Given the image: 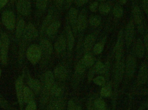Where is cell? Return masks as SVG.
<instances>
[{"label":"cell","mask_w":148,"mask_h":110,"mask_svg":"<svg viewBox=\"0 0 148 110\" xmlns=\"http://www.w3.org/2000/svg\"><path fill=\"white\" fill-rule=\"evenodd\" d=\"M41 49L39 46L32 45L28 48L27 55L28 60L33 65L37 64L42 56Z\"/></svg>","instance_id":"obj_1"},{"label":"cell","mask_w":148,"mask_h":110,"mask_svg":"<svg viewBox=\"0 0 148 110\" xmlns=\"http://www.w3.org/2000/svg\"><path fill=\"white\" fill-rule=\"evenodd\" d=\"M134 21L137 26L139 32L141 33L144 32V24L143 13L139 6L136 4H134L132 9Z\"/></svg>","instance_id":"obj_2"},{"label":"cell","mask_w":148,"mask_h":110,"mask_svg":"<svg viewBox=\"0 0 148 110\" xmlns=\"http://www.w3.org/2000/svg\"><path fill=\"white\" fill-rule=\"evenodd\" d=\"M3 24L9 30L14 29L15 25V16L12 11L6 10L3 13L2 15Z\"/></svg>","instance_id":"obj_3"},{"label":"cell","mask_w":148,"mask_h":110,"mask_svg":"<svg viewBox=\"0 0 148 110\" xmlns=\"http://www.w3.org/2000/svg\"><path fill=\"white\" fill-rule=\"evenodd\" d=\"M9 45V39L6 34L3 33L1 35V59L3 65L7 64L8 54Z\"/></svg>","instance_id":"obj_4"},{"label":"cell","mask_w":148,"mask_h":110,"mask_svg":"<svg viewBox=\"0 0 148 110\" xmlns=\"http://www.w3.org/2000/svg\"><path fill=\"white\" fill-rule=\"evenodd\" d=\"M123 44H124V34L122 30H121L118 34L117 41L116 44L115 58L116 61L122 59L123 53Z\"/></svg>","instance_id":"obj_5"},{"label":"cell","mask_w":148,"mask_h":110,"mask_svg":"<svg viewBox=\"0 0 148 110\" xmlns=\"http://www.w3.org/2000/svg\"><path fill=\"white\" fill-rule=\"evenodd\" d=\"M148 80V65L146 62H143L140 67L137 75V84L139 85H143Z\"/></svg>","instance_id":"obj_6"},{"label":"cell","mask_w":148,"mask_h":110,"mask_svg":"<svg viewBox=\"0 0 148 110\" xmlns=\"http://www.w3.org/2000/svg\"><path fill=\"white\" fill-rule=\"evenodd\" d=\"M136 67L135 57L133 54H130L127 58L126 64V73L129 78H131L134 74Z\"/></svg>","instance_id":"obj_7"},{"label":"cell","mask_w":148,"mask_h":110,"mask_svg":"<svg viewBox=\"0 0 148 110\" xmlns=\"http://www.w3.org/2000/svg\"><path fill=\"white\" fill-rule=\"evenodd\" d=\"M134 23L133 20H130L128 22L125 30L124 38L127 45L130 46L133 42L134 37Z\"/></svg>","instance_id":"obj_8"},{"label":"cell","mask_w":148,"mask_h":110,"mask_svg":"<svg viewBox=\"0 0 148 110\" xmlns=\"http://www.w3.org/2000/svg\"><path fill=\"white\" fill-rule=\"evenodd\" d=\"M16 8L21 14L25 16H28L31 13L30 0H18Z\"/></svg>","instance_id":"obj_9"},{"label":"cell","mask_w":148,"mask_h":110,"mask_svg":"<svg viewBox=\"0 0 148 110\" xmlns=\"http://www.w3.org/2000/svg\"><path fill=\"white\" fill-rule=\"evenodd\" d=\"M23 35L24 39L30 41L38 36V32L35 26L32 23H29L25 27Z\"/></svg>","instance_id":"obj_10"},{"label":"cell","mask_w":148,"mask_h":110,"mask_svg":"<svg viewBox=\"0 0 148 110\" xmlns=\"http://www.w3.org/2000/svg\"><path fill=\"white\" fill-rule=\"evenodd\" d=\"M88 20L85 10L80 13L77 18V30L80 32L84 31L87 27Z\"/></svg>","instance_id":"obj_11"},{"label":"cell","mask_w":148,"mask_h":110,"mask_svg":"<svg viewBox=\"0 0 148 110\" xmlns=\"http://www.w3.org/2000/svg\"><path fill=\"white\" fill-rule=\"evenodd\" d=\"M125 65L123 59L116 61L115 72V78L117 84H119L123 77L124 72Z\"/></svg>","instance_id":"obj_12"},{"label":"cell","mask_w":148,"mask_h":110,"mask_svg":"<svg viewBox=\"0 0 148 110\" xmlns=\"http://www.w3.org/2000/svg\"><path fill=\"white\" fill-rule=\"evenodd\" d=\"M67 40L66 37L61 35L58 37L54 44V48L56 52L62 53L66 50V48Z\"/></svg>","instance_id":"obj_13"},{"label":"cell","mask_w":148,"mask_h":110,"mask_svg":"<svg viewBox=\"0 0 148 110\" xmlns=\"http://www.w3.org/2000/svg\"><path fill=\"white\" fill-rule=\"evenodd\" d=\"M145 52L146 50L144 43L140 39H138L135 45V54L139 58H142L145 55Z\"/></svg>","instance_id":"obj_14"},{"label":"cell","mask_w":148,"mask_h":110,"mask_svg":"<svg viewBox=\"0 0 148 110\" xmlns=\"http://www.w3.org/2000/svg\"><path fill=\"white\" fill-rule=\"evenodd\" d=\"M44 89H47L50 92V89L55 84L54 77L52 72L48 71L45 73L43 76Z\"/></svg>","instance_id":"obj_15"},{"label":"cell","mask_w":148,"mask_h":110,"mask_svg":"<svg viewBox=\"0 0 148 110\" xmlns=\"http://www.w3.org/2000/svg\"><path fill=\"white\" fill-rule=\"evenodd\" d=\"M77 11L76 9L74 7L71 8L69 12V20L73 30L75 32L77 30Z\"/></svg>","instance_id":"obj_16"},{"label":"cell","mask_w":148,"mask_h":110,"mask_svg":"<svg viewBox=\"0 0 148 110\" xmlns=\"http://www.w3.org/2000/svg\"><path fill=\"white\" fill-rule=\"evenodd\" d=\"M40 48L42 52L46 55H50L53 51V46L51 42L46 39H43L41 41L40 43Z\"/></svg>","instance_id":"obj_17"},{"label":"cell","mask_w":148,"mask_h":110,"mask_svg":"<svg viewBox=\"0 0 148 110\" xmlns=\"http://www.w3.org/2000/svg\"><path fill=\"white\" fill-rule=\"evenodd\" d=\"M23 81L20 78L17 80L16 84V94L18 98V101L21 105H22L23 102Z\"/></svg>","instance_id":"obj_18"},{"label":"cell","mask_w":148,"mask_h":110,"mask_svg":"<svg viewBox=\"0 0 148 110\" xmlns=\"http://www.w3.org/2000/svg\"><path fill=\"white\" fill-rule=\"evenodd\" d=\"M61 23L60 21H53L46 29L47 33L49 36H53L56 33L60 26Z\"/></svg>","instance_id":"obj_19"},{"label":"cell","mask_w":148,"mask_h":110,"mask_svg":"<svg viewBox=\"0 0 148 110\" xmlns=\"http://www.w3.org/2000/svg\"><path fill=\"white\" fill-rule=\"evenodd\" d=\"M66 38L69 51L71 52L75 44V38L70 26H68L66 27Z\"/></svg>","instance_id":"obj_20"},{"label":"cell","mask_w":148,"mask_h":110,"mask_svg":"<svg viewBox=\"0 0 148 110\" xmlns=\"http://www.w3.org/2000/svg\"><path fill=\"white\" fill-rule=\"evenodd\" d=\"M54 74L58 79L64 80L67 77V71L63 66H59L55 69Z\"/></svg>","instance_id":"obj_21"},{"label":"cell","mask_w":148,"mask_h":110,"mask_svg":"<svg viewBox=\"0 0 148 110\" xmlns=\"http://www.w3.org/2000/svg\"><path fill=\"white\" fill-rule=\"evenodd\" d=\"M95 40V36L93 35H89L86 37L84 41V48L86 52H89L93 48Z\"/></svg>","instance_id":"obj_22"},{"label":"cell","mask_w":148,"mask_h":110,"mask_svg":"<svg viewBox=\"0 0 148 110\" xmlns=\"http://www.w3.org/2000/svg\"><path fill=\"white\" fill-rule=\"evenodd\" d=\"M23 102L29 103L34 101V94L33 92L28 87H24L23 94Z\"/></svg>","instance_id":"obj_23"},{"label":"cell","mask_w":148,"mask_h":110,"mask_svg":"<svg viewBox=\"0 0 148 110\" xmlns=\"http://www.w3.org/2000/svg\"><path fill=\"white\" fill-rule=\"evenodd\" d=\"M29 84L31 90L35 93H38L41 90V84L37 79H31L29 81Z\"/></svg>","instance_id":"obj_24"},{"label":"cell","mask_w":148,"mask_h":110,"mask_svg":"<svg viewBox=\"0 0 148 110\" xmlns=\"http://www.w3.org/2000/svg\"><path fill=\"white\" fill-rule=\"evenodd\" d=\"M25 22L23 19L19 20L17 23L16 29V37L18 39H20L23 34L25 29Z\"/></svg>","instance_id":"obj_25"},{"label":"cell","mask_w":148,"mask_h":110,"mask_svg":"<svg viewBox=\"0 0 148 110\" xmlns=\"http://www.w3.org/2000/svg\"><path fill=\"white\" fill-rule=\"evenodd\" d=\"M101 22V18L97 15L93 16L90 18L89 22L91 26L97 27L100 25Z\"/></svg>","instance_id":"obj_26"},{"label":"cell","mask_w":148,"mask_h":110,"mask_svg":"<svg viewBox=\"0 0 148 110\" xmlns=\"http://www.w3.org/2000/svg\"><path fill=\"white\" fill-rule=\"evenodd\" d=\"M111 7L110 5L108 3H102L99 5V11L102 14H108L110 12Z\"/></svg>","instance_id":"obj_27"},{"label":"cell","mask_w":148,"mask_h":110,"mask_svg":"<svg viewBox=\"0 0 148 110\" xmlns=\"http://www.w3.org/2000/svg\"><path fill=\"white\" fill-rule=\"evenodd\" d=\"M123 10L120 4H116L113 9V14L115 17L120 18L123 16Z\"/></svg>","instance_id":"obj_28"},{"label":"cell","mask_w":148,"mask_h":110,"mask_svg":"<svg viewBox=\"0 0 148 110\" xmlns=\"http://www.w3.org/2000/svg\"><path fill=\"white\" fill-rule=\"evenodd\" d=\"M94 107L96 110H106V103L102 99H97L94 103Z\"/></svg>","instance_id":"obj_29"},{"label":"cell","mask_w":148,"mask_h":110,"mask_svg":"<svg viewBox=\"0 0 148 110\" xmlns=\"http://www.w3.org/2000/svg\"><path fill=\"white\" fill-rule=\"evenodd\" d=\"M85 65L87 67H90L94 65V60L91 55L87 54L84 55L83 58L82 59Z\"/></svg>","instance_id":"obj_30"},{"label":"cell","mask_w":148,"mask_h":110,"mask_svg":"<svg viewBox=\"0 0 148 110\" xmlns=\"http://www.w3.org/2000/svg\"><path fill=\"white\" fill-rule=\"evenodd\" d=\"M104 48V43L103 42H100L97 43L94 45L93 48V51L94 53L96 55L101 53Z\"/></svg>","instance_id":"obj_31"},{"label":"cell","mask_w":148,"mask_h":110,"mask_svg":"<svg viewBox=\"0 0 148 110\" xmlns=\"http://www.w3.org/2000/svg\"><path fill=\"white\" fill-rule=\"evenodd\" d=\"M87 68L83 61L82 59L79 60L76 67V71L79 74H82L84 72Z\"/></svg>","instance_id":"obj_32"},{"label":"cell","mask_w":148,"mask_h":110,"mask_svg":"<svg viewBox=\"0 0 148 110\" xmlns=\"http://www.w3.org/2000/svg\"><path fill=\"white\" fill-rule=\"evenodd\" d=\"M95 71L97 73L102 74L105 72L106 70V66L101 61L97 63L95 66Z\"/></svg>","instance_id":"obj_33"},{"label":"cell","mask_w":148,"mask_h":110,"mask_svg":"<svg viewBox=\"0 0 148 110\" xmlns=\"http://www.w3.org/2000/svg\"><path fill=\"white\" fill-rule=\"evenodd\" d=\"M52 16L51 13L49 14L43 21V24H42V32H43L45 29H47L49 25L52 23L51 21L52 20Z\"/></svg>","instance_id":"obj_34"},{"label":"cell","mask_w":148,"mask_h":110,"mask_svg":"<svg viewBox=\"0 0 148 110\" xmlns=\"http://www.w3.org/2000/svg\"><path fill=\"white\" fill-rule=\"evenodd\" d=\"M50 92L55 96H59L61 94L62 90L59 86L55 84L50 89Z\"/></svg>","instance_id":"obj_35"},{"label":"cell","mask_w":148,"mask_h":110,"mask_svg":"<svg viewBox=\"0 0 148 110\" xmlns=\"http://www.w3.org/2000/svg\"><path fill=\"white\" fill-rule=\"evenodd\" d=\"M36 8L40 11H44L47 6V0H36Z\"/></svg>","instance_id":"obj_36"},{"label":"cell","mask_w":148,"mask_h":110,"mask_svg":"<svg viewBox=\"0 0 148 110\" xmlns=\"http://www.w3.org/2000/svg\"><path fill=\"white\" fill-rule=\"evenodd\" d=\"M101 96L104 97H108L110 96L111 94V89L109 86H106L103 87L101 91Z\"/></svg>","instance_id":"obj_37"},{"label":"cell","mask_w":148,"mask_h":110,"mask_svg":"<svg viewBox=\"0 0 148 110\" xmlns=\"http://www.w3.org/2000/svg\"><path fill=\"white\" fill-rule=\"evenodd\" d=\"M93 82L97 85L102 86L105 83V79L103 77L98 76L93 79Z\"/></svg>","instance_id":"obj_38"},{"label":"cell","mask_w":148,"mask_h":110,"mask_svg":"<svg viewBox=\"0 0 148 110\" xmlns=\"http://www.w3.org/2000/svg\"><path fill=\"white\" fill-rule=\"evenodd\" d=\"M69 110H81V106L75 103L73 100H70L68 103Z\"/></svg>","instance_id":"obj_39"},{"label":"cell","mask_w":148,"mask_h":110,"mask_svg":"<svg viewBox=\"0 0 148 110\" xmlns=\"http://www.w3.org/2000/svg\"><path fill=\"white\" fill-rule=\"evenodd\" d=\"M99 7V4L97 1H95L91 3L89 6L90 10L92 12H96Z\"/></svg>","instance_id":"obj_40"},{"label":"cell","mask_w":148,"mask_h":110,"mask_svg":"<svg viewBox=\"0 0 148 110\" xmlns=\"http://www.w3.org/2000/svg\"><path fill=\"white\" fill-rule=\"evenodd\" d=\"M144 45H145V50L147 53V57L148 59V33L146 32L144 35Z\"/></svg>","instance_id":"obj_41"},{"label":"cell","mask_w":148,"mask_h":110,"mask_svg":"<svg viewBox=\"0 0 148 110\" xmlns=\"http://www.w3.org/2000/svg\"><path fill=\"white\" fill-rule=\"evenodd\" d=\"M89 0H75V3L77 6L81 7L86 4Z\"/></svg>","instance_id":"obj_42"},{"label":"cell","mask_w":148,"mask_h":110,"mask_svg":"<svg viewBox=\"0 0 148 110\" xmlns=\"http://www.w3.org/2000/svg\"><path fill=\"white\" fill-rule=\"evenodd\" d=\"M36 106L34 101L28 104L26 110H36Z\"/></svg>","instance_id":"obj_43"},{"label":"cell","mask_w":148,"mask_h":110,"mask_svg":"<svg viewBox=\"0 0 148 110\" xmlns=\"http://www.w3.org/2000/svg\"><path fill=\"white\" fill-rule=\"evenodd\" d=\"M142 5L145 13L148 14V0H142Z\"/></svg>","instance_id":"obj_44"},{"label":"cell","mask_w":148,"mask_h":110,"mask_svg":"<svg viewBox=\"0 0 148 110\" xmlns=\"http://www.w3.org/2000/svg\"><path fill=\"white\" fill-rule=\"evenodd\" d=\"M65 0H54L55 3L58 7H60L63 5Z\"/></svg>","instance_id":"obj_45"},{"label":"cell","mask_w":148,"mask_h":110,"mask_svg":"<svg viewBox=\"0 0 148 110\" xmlns=\"http://www.w3.org/2000/svg\"><path fill=\"white\" fill-rule=\"evenodd\" d=\"M7 3V0H0V9L3 7Z\"/></svg>","instance_id":"obj_46"},{"label":"cell","mask_w":148,"mask_h":110,"mask_svg":"<svg viewBox=\"0 0 148 110\" xmlns=\"http://www.w3.org/2000/svg\"><path fill=\"white\" fill-rule=\"evenodd\" d=\"M73 1L74 0H66V7H69Z\"/></svg>","instance_id":"obj_47"},{"label":"cell","mask_w":148,"mask_h":110,"mask_svg":"<svg viewBox=\"0 0 148 110\" xmlns=\"http://www.w3.org/2000/svg\"><path fill=\"white\" fill-rule=\"evenodd\" d=\"M118 1L121 4H124L127 2L128 0H118Z\"/></svg>","instance_id":"obj_48"},{"label":"cell","mask_w":148,"mask_h":110,"mask_svg":"<svg viewBox=\"0 0 148 110\" xmlns=\"http://www.w3.org/2000/svg\"><path fill=\"white\" fill-rule=\"evenodd\" d=\"M1 41L0 40V48H1Z\"/></svg>","instance_id":"obj_49"},{"label":"cell","mask_w":148,"mask_h":110,"mask_svg":"<svg viewBox=\"0 0 148 110\" xmlns=\"http://www.w3.org/2000/svg\"><path fill=\"white\" fill-rule=\"evenodd\" d=\"M98 1H105V0H98Z\"/></svg>","instance_id":"obj_50"},{"label":"cell","mask_w":148,"mask_h":110,"mask_svg":"<svg viewBox=\"0 0 148 110\" xmlns=\"http://www.w3.org/2000/svg\"><path fill=\"white\" fill-rule=\"evenodd\" d=\"M147 108H148V104H147Z\"/></svg>","instance_id":"obj_51"},{"label":"cell","mask_w":148,"mask_h":110,"mask_svg":"<svg viewBox=\"0 0 148 110\" xmlns=\"http://www.w3.org/2000/svg\"><path fill=\"white\" fill-rule=\"evenodd\" d=\"M0 75H1V70H0Z\"/></svg>","instance_id":"obj_52"},{"label":"cell","mask_w":148,"mask_h":110,"mask_svg":"<svg viewBox=\"0 0 148 110\" xmlns=\"http://www.w3.org/2000/svg\"><path fill=\"white\" fill-rule=\"evenodd\" d=\"M11 1H14V0H11Z\"/></svg>","instance_id":"obj_53"}]
</instances>
